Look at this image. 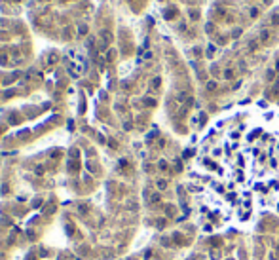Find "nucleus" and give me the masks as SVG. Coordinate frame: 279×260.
<instances>
[{"mask_svg": "<svg viewBox=\"0 0 279 260\" xmlns=\"http://www.w3.org/2000/svg\"><path fill=\"white\" fill-rule=\"evenodd\" d=\"M158 188H162V190L165 188V180H158Z\"/></svg>", "mask_w": 279, "mask_h": 260, "instance_id": "2", "label": "nucleus"}, {"mask_svg": "<svg viewBox=\"0 0 279 260\" xmlns=\"http://www.w3.org/2000/svg\"><path fill=\"white\" fill-rule=\"evenodd\" d=\"M190 190L218 218L247 222L279 201V116L243 108L216 122L199 144Z\"/></svg>", "mask_w": 279, "mask_h": 260, "instance_id": "1", "label": "nucleus"}]
</instances>
